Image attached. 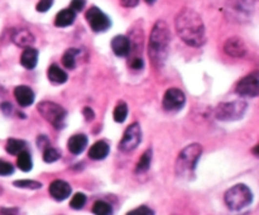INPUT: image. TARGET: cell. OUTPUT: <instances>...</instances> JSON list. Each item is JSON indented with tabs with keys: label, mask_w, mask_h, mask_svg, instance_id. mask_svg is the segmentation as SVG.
Masks as SVG:
<instances>
[{
	"label": "cell",
	"mask_w": 259,
	"mask_h": 215,
	"mask_svg": "<svg viewBox=\"0 0 259 215\" xmlns=\"http://www.w3.org/2000/svg\"><path fill=\"white\" fill-rule=\"evenodd\" d=\"M177 35L186 44L201 47L205 43V25L201 17L192 9L185 8L175 19Z\"/></svg>",
	"instance_id": "cell-1"
},
{
	"label": "cell",
	"mask_w": 259,
	"mask_h": 215,
	"mask_svg": "<svg viewBox=\"0 0 259 215\" xmlns=\"http://www.w3.org/2000/svg\"><path fill=\"white\" fill-rule=\"evenodd\" d=\"M170 28L163 20L155 23L149 36L148 53L151 62L155 67H160L166 62L168 56V47H170Z\"/></svg>",
	"instance_id": "cell-2"
},
{
	"label": "cell",
	"mask_w": 259,
	"mask_h": 215,
	"mask_svg": "<svg viewBox=\"0 0 259 215\" xmlns=\"http://www.w3.org/2000/svg\"><path fill=\"white\" fill-rule=\"evenodd\" d=\"M202 153V147L199 143H192L179 152L176 161V175L179 177L190 178L194 176L199 158Z\"/></svg>",
	"instance_id": "cell-3"
},
{
	"label": "cell",
	"mask_w": 259,
	"mask_h": 215,
	"mask_svg": "<svg viewBox=\"0 0 259 215\" xmlns=\"http://www.w3.org/2000/svg\"><path fill=\"white\" fill-rule=\"evenodd\" d=\"M224 200H225V204L229 209L239 212L252 204L253 194L247 185L238 184L226 191L224 195Z\"/></svg>",
	"instance_id": "cell-4"
},
{
	"label": "cell",
	"mask_w": 259,
	"mask_h": 215,
	"mask_svg": "<svg viewBox=\"0 0 259 215\" xmlns=\"http://www.w3.org/2000/svg\"><path fill=\"white\" fill-rule=\"evenodd\" d=\"M37 109L40 116L43 117L47 122L51 123L56 129H62L65 127L67 113L61 105L53 101H40L37 105Z\"/></svg>",
	"instance_id": "cell-5"
},
{
	"label": "cell",
	"mask_w": 259,
	"mask_h": 215,
	"mask_svg": "<svg viewBox=\"0 0 259 215\" xmlns=\"http://www.w3.org/2000/svg\"><path fill=\"white\" fill-rule=\"evenodd\" d=\"M248 105L245 101L237 100V101H229V103H221L215 109V117L219 120L224 122H232L238 120L244 117L247 113Z\"/></svg>",
	"instance_id": "cell-6"
},
{
	"label": "cell",
	"mask_w": 259,
	"mask_h": 215,
	"mask_svg": "<svg viewBox=\"0 0 259 215\" xmlns=\"http://www.w3.org/2000/svg\"><path fill=\"white\" fill-rule=\"evenodd\" d=\"M142 142V131L139 127L138 123H133L127 128V131L124 132V136L121 138L120 143H119V150L121 152H132L133 150H136L137 147Z\"/></svg>",
	"instance_id": "cell-7"
},
{
	"label": "cell",
	"mask_w": 259,
	"mask_h": 215,
	"mask_svg": "<svg viewBox=\"0 0 259 215\" xmlns=\"http://www.w3.org/2000/svg\"><path fill=\"white\" fill-rule=\"evenodd\" d=\"M86 20L90 24L91 29L94 32H105L110 28L111 22L109 17L105 14L104 12L98 8V6H91L89 10L86 12Z\"/></svg>",
	"instance_id": "cell-8"
},
{
	"label": "cell",
	"mask_w": 259,
	"mask_h": 215,
	"mask_svg": "<svg viewBox=\"0 0 259 215\" xmlns=\"http://www.w3.org/2000/svg\"><path fill=\"white\" fill-rule=\"evenodd\" d=\"M239 95L241 97L257 98L259 95V72L254 71L248 76L243 78L238 82L237 89H235Z\"/></svg>",
	"instance_id": "cell-9"
},
{
	"label": "cell",
	"mask_w": 259,
	"mask_h": 215,
	"mask_svg": "<svg viewBox=\"0 0 259 215\" xmlns=\"http://www.w3.org/2000/svg\"><path fill=\"white\" fill-rule=\"evenodd\" d=\"M186 103L185 94L179 89L171 87L164 93L163 97V108L167 112H179L183 108Z\"/></svg>",
	"instance_id": "cell-10"
},
{
	"label": "cell",
	"mask_w": 259,
	"mask_h": 215,
	"mask_svg": "<svg viewBox=\"0 0 259 215\" xmlns=\"http://www.w3.org/2000/svg\"><path fill=\"white\" fill-rule=\"evenodd\" d=\"M224 52L234 59H241L247 55V46L239 37H232L224 43Z\"/></svg>",
	"instance_id": "cell-11"
},
{
	"label": "cell",
	"mask_w": 259,
	"mask_h": 215,
	"mask_svg": "<svg viewBox=\"0 0 259 215\" xmlns=\"http://www.w3.org/2000/svg\"><path fill=\"white\" fill-rule=\"evenodd\" d=\"M229 8L237 14V16L248 17L256 9L257 0H228Z\"/></svg>",
	"instance_id": "cell-12"
},
{
	"label": "cell",
	"mask_w": 259,
	"mask_h": 215,
	"mask_svg": "<svg viewBox=\"0 0 259 215\" xmlns=\"http://www.w3.org/2000/svg\"><path fill=\"white\" fill-rule=\"evenodd\" d=\"M71 186L63 180H55L50 185L51 196L57 201H63L71 195Z\"/></svg>",
	"instance_id": "cell-13"
},
{
	"label": "cell",
	"mask_w": 259,
	"mask_h": 215,
	"mask_svg": "<svg viewBox=\"0 0 259 215\" xmlns=\"http://www.w3.org/2000/svg\"><path fill=\"white\" fill-rule=\"evenodd\" d=\"M111 50L118 57H125L132 52V44L129 37L125 36H115L111 39Z\"/></svg>",
	"instance_id": "cell-14"
},
{
	"label": "cell",
	"mask_w": 259,
	"mask_h": 215,
	"mask_svg": "<svg viewBox=\"0 0 259 215\" xmlns=\"http://www.w3.org/2000/svg\"><path fill=\"white\" fill-rule=\"evenodd\" d=\"M14 98H16L17 103L23 108L32 105L34 103V93L29 86L20 85L14 89Z\"/></svg>",
	"instance_id": "cell-15"
},
{
	"label": "cell",
	"mask_w": 259,
	"mask_h": 215,
	"mask_svg": "<svg viewBox=\"0 0 259 215\" xmlns=\"http://www.w3.org/2000/svg\"><path fill=\"white\" fill-rule=\"evenodd\" d=\"M87 137L85 134H75L67 142V148L72 155H81L87 146Z\"/></svg>",
	"instance_id": "cell-16"
},
{
	"label": "cell",
	"mask_w": 259,
	"mask_h": 215,
	"mask_svg": "<svg viewBox=\"0 0 259 215\" xmlns=\"http://www.w3.org/2000/svg\"><path fill=\"white\" fill-rule=\"evenodd\" d=\"M13 43L18 47H31L34 43V36L28 29H17L12 35Z\"/></svg>",
	"instance_id": "cell-17"
},
{
	"label": "cell",
	"mask_w": 259,
	"mask_h": 215,
	"mask_svg": "<svg viewBox=\"0 0 259 215\" xmlns=\"http://www.w3.org/2000/svg\"><path fill=\"white\" fill-rule=\"evenodd\" d=\"M110 152V147L104 140H99L93 144V147L89 150V157L94 161H100L104 159Z\"/></svg>",
	"instance_id": "cell-18"
},
{
	"label": "cell",
	"mask_w": 259,
	"mask_h": 215,
	"mask_svg": "<svg viewBox=\"0 0 259 215\" xmlns=\"http://www.w3.org/2000/svg\"><path fill=\"white\" fill-rule=\"evenodd\" d=\"M38 62V51L32 47H27L23 51L22 56H20V63L23 67L27 70H33Z\"/></svg>",
	"instance_id": "cell-19"
},
{
	"label": "cell",
	"mask_w": 259,
	"mask_h": 215,
	"mask_svg": "<svg viewBox=\"0 0 259 215\" xmlns=\"http://www.w3.org/2000/svg\"><path fill=\"white\" fill-rule=\"evenodd\" d=\"M75 18H76V12H74L71 8L63 9L56 16L55 24L60 28H65V27H68L75 22Z\"/></svg>",
	"instance_id": "cell-20"
},
{
	"label": "cell",
	"mask_w": 259,
	"mask_h": 215,
	"mask_svg": "<svg viewBox=\"0 0 259 215\" xmlns=\"http://www.w3.org/2000/svg\"><path fill=\"white\" fill-rule=\"evenodd\" d=\"M48 78L53 84H65L67 81V74L57 65H52L48 69Z\"/></svg>",
	"instance_id": "cell-21"
},
{
	"label": "cell",
	"mask_w": 259,
	"mask_h": 215,
	"mask_svg": "<svg viewBox=\"0 0 259 215\" xmlns=\"http://www.w3.org/2000/svg\"><path fill=\"white\" fill-rule=\"evenodd\" d=\"M25 147H27V144H25L24 140L17 139V138H9L8 142H6L5 150L9 155L17 156L19 152H22V151L25 150Z\"/></svg>",
	"instance_id": "cell-22"
},
{
	"label": "cell",
	"mask_w": 259,
	"mask_h": 215,
	"mask_svg": "<svg viewBox=\"0 0 259 215\" xmlns=\"http://www.w3.org/2000/svg\"><path fill=\"white\" fill-rule=\"evenodd\" d=\"M18 158H17V165H18V167L20 170H22L23 172H29L32 170V167H33V162H32V157L31 155H29V152H27V151H22V152H19L18 155Z\"/></svg>",
	"instance_id": "cell-23"
},
{
	"label": "cell",
	"mask_w": 259,
	"mask_h": 215,
	"mask_svg": "<svg viewBox=\"0 0 259 215\" xmlns=\"http://www.w3.org/2000/svg\"><path fill=\"white\" fill-rule=\"evenodd\" d=\"M152 162V150H147L143 153L140 158H139L138 163L136 165V172L137 174H143V172L148 171L151 167Z\"/></svg>",
	"instance_id": "cell-24"
},
{
	"label": "cell",
	"mask_w": 259,
	"mask_h": 215,
	"mask_svg": "<svg viewBox=\"0 0 259 215\" xmlns=\"http://www.w3.org/2000/svg\"><path fill=\"white\" fill-rule=\"evenodd\" d=\"M78 55L79 50H76V48H70V50L66 51L63 53V56H62V63H63V66L70 70L75 69V66H76V56Z\"/></svg>",
	"instance_id": "cell-25"
},
{
	"label": "cell",
	"mask_w": 259,
	"mask_h": 215,
	"mask_svg": "<svg viewBox=\"0 0 259 215\" xmlns=\"http://www.w3.org/2000/svg\"><path fill=\"white\" fill-rule=\"evenodd\" d=\"M113 116H114V120L117 123H124L125 122V119H127L128 116V105L124 101H119L115 106L114 113H113Z\"/></svg>",
	"instance_id": "cell-26"
},
{
	"label": "cell",
	"mask_w": 259,
	"mask_h": 215,
	"mask_svg": "<svg viewBox=\"0 0 259 215\" xmlns=\"http://www.w3.org/2000/svg\"><path fill=\"white\" fill-rule=\"evenodd\" d=\"M93 213L98 215H110L113 214V208L110 204H108L106 201H96L93 206Z\"/></svg>",
	"instance_id": "cell-27"
},
{
	"label": "cell",
	"mask_w": 259,
	"mask_h": 215,
	"mask_svg": "<svg viewBox=\"0 0 259 215\" xmlns=\"http://www.w3.org/2000/svg\"><path fill=\"white\" fill-rule=\"evenodd\" d=\"M61 158V152L53 147H46L43 151V161L47 163H53Z\"/></svg>",
	"instance_id": "cell-28"
},
{
	"label": "cell",
	"mask_w": 259,
	"mask_h": 215,
	"mask_svg": "<svg viewBox=\"0 0 259 215\" xmlns=\"http://www.w3.org/2000/svg\"><path fill=\"white\" fill-rule=\"evenodd\" d=\"M13 185L17 187H20V189H29V190H38L42 187V184L38 182V181L34 180H19L14 181Z\"/></svg>",
	"instance_id": "cell-29"
},
{
	"label": "cell",
	"mask_w": 259,
	"mask_h": 215,
	"mask_svg": "<svg viewBox=\"0 0 259 215\" xmlns=\"http://www.w3.org/2000/svg\"><path fill=\"white\" fill-rule=\"evenodd\" d=\"M85 204H86V196H85L82 193L75 194L74 197H72L71 201H70V206L75 210L82 209L83 206H85Z\"/></svg>",
	"instance_id": "cell-30"
},
{
	"label": "cell",
	"mask_w": 259,
	"mask_h": 215,
	"mask_svg": "<svg viewBox=\"0 0 259 215\" xmlns=\"http://www.w3.org/2000/svg\"><path fill=\"white\" fill-rule=\"evenodd\" d=\"M14 172V167L12 163L0 159V176H9Z\"/></svg>",
	"instance_id": "cell-31"
},
{
	"label": "cell",
	"mask_w": 259,
	"mask_h": 215,
	"mask_svg": "<svg viewBox=\"0 0 259 215\" xmlns=\"http://www.w3.org/2000/svg\"><path fill=\"white\" fill-rule=\"evenodd\" d=\"M53 5V0H40V3L37 4L36 9L40 13H44L47 10L51 9V6Z\"/></svg>",
	"instance_id": "cell-32"
},
{
	"label": "cell",
	"mask_w": 259,
	"mask_h": 215,
	"mask_svg": "<svg viewBox=\"0 0 259 215\" xmlns=\"http://www.w3.org/2000/svg\"><path fill=\"white\" fill-rule=\"evenodd\" d=\"M129 215H153L155 214V212L152 209H149V208H147V206H140V208H137V209L132 210V212L128 213Z\"/></svg>",
	"instance_id": "cell-33"
},
{
	"label": "cell",
	"mask_w": 259,
	"mask_h": 215,
	"mask_svg": "<svg viewBox=\"0 0 259 215\" xmlns=\"http://www.w3.org/2000/svg\"><path fill=\"white\" fill-rule=\"evenodd\" d=\"M130 67H132L133 70H142L143 67H144V62H143L142 57H134V59H132V62H130Z\"/></svg>",
	"instance_id": "cell-34"
},
{
	"label": "cell",
	"mask_w": 259,
	"mask_h": 215,
	"mask_svg": "<svg viewBox=\"0 0 259 215\" xmlns=\"http://www.w3.org/2000/svg\"><path fill=\"white\" fill-rule=\"evenodd\" d=\"M86 1L85 0H72L71 1V9L74 12H81L83 9V6H85Z\"/></svg>",
	"instance_id": "cell-35"
},
{
	"label": "cell",
	"mask_w": 259,
	"mask_h": 215,
	"mask_svg": "<svg viewBox=\"0 0 259 215\" xmlns=\"http://www.w3.org/2000/svg\"><path fill=\"white\" fill-rule=\"evenodd\" d=\"M82 114L83 117H85V119H86V122H91V120H94V118H95V113H94V110L91 109V108H89V106H85V108H83Z\"/></svg>",
	"instance_id": "cell-36"
},
{
	"label": "cell",
	"mask_w": 259,
	"mask_h": 215,
	"mask_svg": "<svg viewBox=\"0 0 259 215\" xmlns=\"http://www.w3.org/2000/svg\"><path fill=\"white\" fill-rule=\"evenodd\" d=\"M120 4L124 8H134L139 4V0H120Z\"/></svg>",
	"instance_id": "cell-37"
},
{
	"label": "cell",
	"mask_w": 259,
	"mask_h": 215,
	"mask_svg": "<svg viewBox=\"0 0 259 215\" xmlns=\"http://www.w3.org/2000/svg\"><path fill=\"white\" fill-rule=\"evenodd\" d=\"M1 109H3L4 113H6V114H9L10 110H12V105H10L9 103H3V104H1Z\"/></svg>",
	"instance_id": "cell-38"
},
{
	"label": "cell",
	"mask_w": 259,
	"mask_h": 215,
	"mask_svg": "<svg viewBox=\"0 0 259 215\" xmlns=\"http://www.w3.org/2000/svg\"><path fill=\"white\" fill-rule=\"evenodd\" d=\"M1 213H8V214H9V213H18V209H13V210H1Z\"/></svg>",
	"instance_id": "cell-39"
},
{
	"label": "cell",
	"mask_w": 259,
	"mask_h": 215,
	"mask_svg": "<svg viewBox=\"0 0 259 215\" xmlns=\"http://www.w3.org/2000/svg\"><path fill=\"white\" fill-rule=\"evenodd\" d=\"M253 153H254V155H256V156H258V146H256V147H254Z\"/></svg>",
	"instance_id": "cell-40"
},
{
	"label": "cell",
	"mask_w": 259,
	"mask_h": 215,
	"mask_svg": "<svg viewBox=\"0 0 259 215\" xmlns=\"http://www.w3.org/2000/svg\"><path fill=\"white\" fill-rule=\"evenodd\" d=\"M155 1L156 0H145V3H148V4H153Z\"/></svg>",
	"instance_id": "cell-41"
}]
</instances>
